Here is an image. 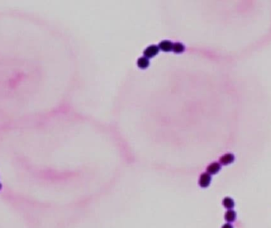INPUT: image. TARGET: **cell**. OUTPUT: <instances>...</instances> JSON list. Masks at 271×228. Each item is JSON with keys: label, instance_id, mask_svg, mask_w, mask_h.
Here are the masks:
<instances>
[{"label": "cell", "instance_id": "cell-1", "mask_svg": "<svg viewBox=\"0 0 271 228\" xmlns=\"http://www.w3.org/2000/svg\"><path fill=\"white\" fill-rule=\"evenodd\" d=\"M159 47L155 45H152L145 48L144 51V55L148 59V58H151V57L156 55L159 52Z\"/></svg>", "mask_w": 271, "mask_h": 228}, {"label": "cell", "instance_id": "cell-2", "mask_svg": "<svg viewBox=\"0 0 271 228\" xmlns=\"http://www.w3.org/2000/svg\"><path fill=\"white\" fill-rule=\"evenodd\" d=\"M211 182V176L209 173H203L201 174L199 178V185L200 186L202 187L205 188L207 186H209V185L210 184Z\"/></svg>", "mask_w": 271, "mask_h": 228}, {"label": "cell", "instance_id": "cell-3", "mask_svg": "<svg viewBox=\"0 0 271 228\" xmlns=\"http://www.w3.org/2000/svg\"><path fill=\"white\" fill-rule=\"evenodd\" d=\"M172 45H173V43L171 41H167V40H164L162 41L161 42H159V49L162 50V51H165V52H168V51H171L172 49Z\"/></svg>", "mask_w": 271, "mask_h": 228}, {"label": "cell", "instance_id": "cell-4", "mask_svg": "<svg viewBox=\"0 0 271 228\" xmlns=\"http://www.w3.org/2000/svg\"><path fill=\"white\" fill-rule=\"evenodd\" d=\"M220 165L218 162H212V163L209 164L208 167H207V173L209 174H215L220 170Z\"/></svg>", "mask_w": 271, "mask_h": 228}, {"label": "cell", "instance_id": "cell-5", "mask_svg": "<svg viewBox=\"0 0 271 228\" xmlns=\"http://www.w3.org/2000/svg\"><path fill=\"white\" fill-rule=\"evenodd\" d=\"M234 161V155L231 153L224 154L220 158V162L223 165H227Z\"/></svg>", "mask_w": 271, "mask_h": 228}, {"label": "cell", "instance_id": "cell-6", "mask_svg": "<svg viewBox=\"0 0 271 228\" xmlns=\"http://www.w3.org/2000/svg\"><path fill=\"white\" fill-rule=\"evenodd\" d=\"M137 65L140 68H146L149 65V60L145 56H141L137 59Z\"/></svg>", "mask_w": 271, "mask_h": 228}, {"label": "cell", "instance_id": "cell-7", "mask_svg": "<svg viewBox=\"0 0 271 228\" xmlns=\"http://www.w3.org/2000/svg\"><path fill=\"white\" fill-rule=\"evenodd\" d=\"M171 50H173L175 52H182L185 50V46L182 45V43L175 42L172 45V49Z\"/></svg>", "mask_w": 271, "mask_h": 228}, {"label": "cell", "instance_id": "cell-8", "mask_svg": "<svg viewBox=\"0 0 271 228\" xmlns=\"http://www.w3.org/2000/svg\"><path fill=\"white\" fill-rule=\"evenodd\" d=\"M224 218L228 222H232L235 219V212L232 210H228L225 213Z\"/></svg>", "mask_w": 271, "mask_h": 228}, {"label": "cell", "instance_id": "cell-9", "mask_svg": "<svg viewBox=\"0 0 271 228\" xmlns=\"http://www.w3.org/2000/svg\"><path fill=\"white\" fill-rule=\"evenodd\" d=\"M223 204L224 206L228 209H231L233 208L234 206V202L231 198L229 197H225L223 200Z\"/></svg>", "mask_w": 271, "mask_h": 228}, {"label": "cell", "instance_id": "cell-10", "mask_svg": "<svg viewBox=\"0 0 271 228\" xmlns=\"http://www.w3.org/2000/svg\"><path fill=\"white\" fill-rule=\"evenodd\" d=\"M222 228H232V226L229 223H226V224H224L222 226Z\"/></svg>", "mask_w": 271, "mask_h": 228}, {"label": "cell", "instance_id": "cell-11", "mask_svg": "<svg viewBox=\"0 0 271 228\" xmlns=\"http://www.w3.org/2000/svg\"><path fill=\"white\" fill-rule=\"evenodd\" d=\"M0 189H1V184H0Z\"/></svg>", "mask_w": 271, "mask_h": 228}]
</instances>
